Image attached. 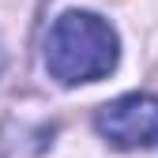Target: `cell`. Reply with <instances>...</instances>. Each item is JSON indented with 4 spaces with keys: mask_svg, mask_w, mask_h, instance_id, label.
I'll use <instances>...</instances> for the list:
<instances>
[{
    "mask_svg": "<svg viewBox=\"0 0 158 158\" xmlns=\"http://www.w3.org/2000/svg\"><path fill=\"white\" fill-rule=\"evenodd\" d=\"M117 68V30L94 11H64L45 34V72L64 87L94 83Z\"/></svg>",
    "mask_w": 158,
    "mask_h": 158,
    "instance_id": "1",
    "label": "cell"
},
{
    "mask_svg": "<svg viewBox=\"0 0 158 158\" xmlns=\"http://www.w3.org/2000/svg\"><path fill=\"white\" fill-rule=\"evenodd\" d=\"M98 135L117 151H158V98L124 94L94 113Z\"/></svg>",
    "mask_w": 158,
    "mask_h": 158,
    "instance_id": "2",
    "label": "cell"
},
{
    "mask_svg": "<svg viewBox=\"0 0 158 158\" xmlns=\"http://www.w3.org/2000/svg\"><path fill=\"white\" fill-rule=\"evenodd\" d=\"M0 68H4V56H0Z\"/></svg>",
    "mask_w": 158,
    "mask_h": 158,
    "instance_id": "3",
    "label": "cell"
}]
</instances>
